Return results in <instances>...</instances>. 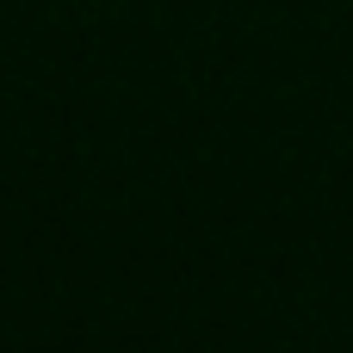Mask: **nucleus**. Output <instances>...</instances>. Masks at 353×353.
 <instances>
[]
</instances>
